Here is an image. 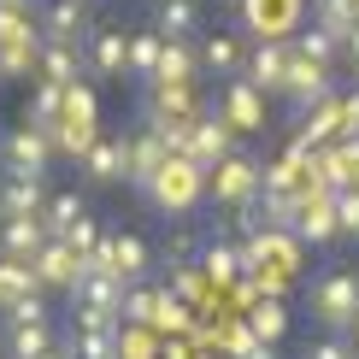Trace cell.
<instances>
[{"mask_svg": "<svg viewBox=\"0 0 359 359\" xmlns=\"http://www.w3.org/2000/svg\"><path fill=\"white\" fill-rule=\"evenodd\" d=\"M71 359H118L112 330H77V341H71Z\"/></svg>", "mask_w": 359, "mask_h": 359, "instance_id": "cell-29", "label": "cell"}, {"mask_svg": "<svg viewBox=\"0 0 359 359\" xmlns=\"http://www.w3.org/2000/svg\"><path fill=\"white\" fill-rule=\"evenodd\" d=\"M83 165H88V177H95V183H118V177H124V142L95 136V142L83 147Z\"/></svg>", "mask_w": 359, "mask_h": 359, "instance_id": "cell-19", "label": "cell"}, {"mask_svg": "<svg viewBox=\"0 0 359 359\" xmlns=\"http://www.w3.org/2000/svg\"><path fill=\"white\" fill-rule=\"evenodd\" d=\"M154 29L165 41H189L201 29V0H159L154 6Z\"/></svg>", "mask_w": 359, "mask_h": 359, "instance_id": "cell-17", "label": "cell"}, {"mask_svg": "<svg viewBox=\"0 0 359 359\" xmlns=\"http://www.w3.org/2000/svg\"><path fill=\"white\" fill-rule=\"evenodd\" d=\"M348 341H353V348H359V312H353V324H348Z\"/></svg>", "mask_w": 359, "mask_h": 359, "instance_id": "cell-36", "label": "cell"}, {"mask_svg": "<svg viewBox=\"0 0 359 359\" xmlns=\"http://www.w3.org/2000/svg\"><path fill=\"white\" fill-rule=\"evenodd\" d=\"M59 348V336H53V324L41 318V324H12L6 318V353L12 359H41V353H53Z\"/></svg>", "mask_w": 359, "mask_h": 359, "instance_id": "cell-18", "label": "cell"}, {"mask_svg": "<svg viewBox=\"0 0 359 359\" xmlns=\"http://www.w3.org/2000/svg\"><path fill=\"white\" fill-rule=\"evenodd\" d=\"M248 24L259 29V41H289L301 24V0H248Z\"/></svg>", "mask_w": 359, "mask_h": 359, "instance_id": "cell-10", "label": "cell"}, {"mask_svg": "<svg viewBox=\"0 0 359 359\" xmlns=\"http://www.w3.org/2000/svg\"><path fill=\"white\" fill-rule=\"evenodd\" d=\"M312 312H318V324L330 336H348L353 312H359V271L353 265H341V271H324L312 283Z\"/></svg>", "mask_w": 359, "mask_h": 359, "instance_id": "cell-1", "label": "cell"}, {"mask_svg": "<svg viewBox=\"0 0 359 359\" xmlns=\"http://www.w3.org/2000/svg\"><path fill=\"white\" fill-rule=\"evenodd\" d=\"M248 330H253V341H265V348H271V341H277L283 330H289V312L277 306V294H265V301L248 312Z\"/></svg>", "mask_w": 359, "mask_h": 359, "instance_id": "cell-24", "label": "cell"}, {"mask_svg": "<svg viewBox=\"0 0 359 359\" xmlns=\"http://www.w3.org/2000/svg\"><path fill=\"white\" fill-rule=\"evenodd\" d=\"M183 154L194 159V165H218V159L230 154V124H224V118H194Z\"/></svg>", "mask_w": 359, "mask_h": 359, "instance_id": "cell-14", "label": "cell"}, {"mask_svg": "<svg viewBox=\"0 0 359 359\" xmlns=\"http://www.w3.org/2000/svg\"><path fill=\"white\" fill-rule=\"evenodd\" d=\"M330 212H336V230L359 236V194H353V189H336V194H330Z\"/></svg>", "mask_w": 359, "mask_h": 359, "instance_id": "cell-31", "label": "cell"}, {"mask_svg": "<svg viewBox=\"0 0 359 359\" xmlns=\"http://www.w3.org/2000/svg\"><path fill=\"white\" fill-rule=\"evenodd\" d=\"M306 359H353V341L348 336H324V341H312Z\"/></svg>", "mask_w": 359, "mask_h": 359, "instance_id": "cell-33", "label": "cell"}, {"mask_svg": "<svg viewBox=\"0 0 359 359\" xmlns=\"http://www.w3.org/2000/svg\"><path fill=\"white\" fill-rule=\"evenodd\" d=\"M41 206H48V189H41V177L6 171V183H0V218H41Z\"/></svg>", "mask_w": 359, "mask_h": 359, "instance_id": "cell-11", "label": "cell"}, {"mask_svg": "<svg viewBox=\"0 0 359 359\" xmlns=\"http://www.w3.org/2000/svg\"><path fill=\"white\" fill-rule=\"evenodd\" d=\"M41 71H48V83L71 88V77H77V41H48V53H41Z\"/></svg>", "mask_w": 359, "mask_h": 359, "instance_id": "cell-28", "label": "cell"}, {"mask_svg": "<svg viewBox=\"0 0 359 359\" xmlns=\"http://www.w3.org/2000/svg\"><path fill=\"white\" fill-rule=\"evenodd\" d=\"M165 136L159 130H147V136H136V142H124V183H136V189H147L159 177V165H165Z\"/></svg>", "mask_w": 359, "mask_h": 359, "instance_id": "cell-9", "label": "cell"}, {"mask_svg": "<svg viewBox=\"0 0 359 359\" xmlns=\"http://www.w3.org/2000/svg\"><path fill=\"white\" fill-rule=\"evenodd\" d=\"M283 65H289V41H253V53L242 59L248 83L259 88V95H277L283 88Z\"/></svg>", "mask_w": 359, "mask_h": 359, "instance_id": "cell-12", "label": "cell"}, {"mask_svg": "<svg viewBox=\"0 0 359 359\" xmlns=\"http://www.w3.org/2000/svg\"><path fill=\"white\" fill-rule=\"evenodd\" d=\"M294 48H301L306 59H318V65H336V53H341L324 29H294Z\"/></svg>", "mask_w": 359, "mask_h": 359, "instance_id": "cell-30", "label": "cell"}, {"mask_svg": "<svg viewBox=\"0 0 359 359\" xmlns=\"http://www.w3.org/2000/svg\"><path fill=\"white\" fill-rule=\"evenodd\" d=\"M41 359H71V348H53V353H41Z\"/></svg>", "mask_w": 359, "mask_h": 359, "instance_id": "cell-37", "label": "cell"}, {"mask_svg": "<svg viewBox=\"0 0 359 359\" xmlns=\"http://www.w3.org/2000/svg\"><path fill=\"white\" fill-rule=\"evenodd\" d=\"M312 29H324L336 48H348V36L359 29V0H318L312 6Z\"/></svg>", "mask_w": 359, "mask_h": 359, "instance_id": "cell-16", "label": "cell"}, {"mask_svg": "<svg viewBox=\"0 0 359 359\" xmlns=\"http://www.w3.org/2000/svg\"><path fill=\"white\" fill-rule=\"evenodd\" d=\"M201 65L212 71V77H236V71H242V41L224 36V29H218V36H206L201 41Z\"/></svg>", "mask_w": 359, "mask_h": 359, "instance_id": "cell-21", "label": "cell"}, {"mask_svg": "<svg viewBox=\"0 0 359 359\" xmlns=\"http://www.w3.org/2000/svg\"><path fill=\"white\" fill-rule=\"evenodd\" d=\"M6 318L12 324H41V318H48V306H41V294H24V301L6 306Z\"/></svg>", "mask_w": 359, "mask_h": 359, "instance_id": "cell-32", "label": "cell"}, {"mask_svg": "<svg viewBox=\"0 0 359 359\" xmlns=\"http://www.w3.org/2000/svg\"><path fill=\"white\" fill-rule=\"evenodd\" d=\"M6 171H24V177H41L48 171V159H53V136L41 124H24V130H12L6 136Z\"/></svg>", "mask_w": 359, "mask_h": 359, "instance_id": "cell-8", "label": "cell"}, {"mask_svg": "<svg viewBox=\"0 0 359 359\" xmlns=\"http://www.w3.org/2000/svg\"><path fill=\"white\" fill-rule=\"evenodd\" d=\"M77 218H88L83 212V194H48V206H41V230H48V236H65Z\"/></svg>", "mask_w": 359, "mask_h": 359, "instance_id": "cell-25", "label": "cell"}, {"mask_svg": "<svg viewBox=\"0 0 359 359\" xmlns=\"http://www.w3.org/2000/svg\"><path fill=\"white\" fill-rule=\"evenodd\" d=\"M142 271H147V248L136 242V236H112V265H107V277L136 283Z\"/></svg>", "mask_w": 359, "mask_h": 359, "instance_id": "cell-23", "label": "cell"}, {"mask_svg": "<svg viewBox=\"0 0 359 359\" xmlns=\"http://www.w3.org/2000/svg\"><path fill=\"white\" fill-rule=\"evenodd\" d=\"M277 95H289L301 112H306V107H318V100L330 95V65L306 59V53L289 41V65H283V88H277Z\"/></svg>", "mask_w": 359, "mask_h": 359, "instance_id": "cell-2", "label": "cell"}, {"mask_svg": "<svg viewBox=\"0 0 359 359\" xmlns=\"http://www.w3.org/2000/svg\"><path fill=\"white\" fill-rule=\"evenodd\" d=\"M242 271H248V259L236 248H224V242H206L201 248V277L206 283H218V289H224V283H242Z\"/></svg>", "mask_w": 359, "mask_h": 359, "instance_id": "cell-20", "label": "cell"}, {"mask_svg": "<svg viewBox=\"0 0 359 359\" xmlns=\"http://www.w3.org/2000/svg\"><path fill=\"white\" fill-rule=\"evenodd\" d=\"M48 242V230H41V218H6L0 224V259H36V248Z\"/></svg>", "mask_w": 359, "mask_h": 359, "instance_id": "cell-15", "label": "cell"}, {"mask_svg": "<svg viewBox=\"0 0 359 359\" xmlns=\"http://www.w3.org/2000/svg\"><path fill=\"white\" fill-rule=\"evenodd\" d=\"M224 124H230V136H259L265 130V95L253 88L248 77H230V88H224Z\"/></svg>", "mask_w": 359, "mask_h": 359, "instance_id": "cell-5", "label": "cell"}, {"mask_svg": "<svg viewBox=\"0 0 359 359\" xmlns=\"http://www.w3.org/2000/svg\"><path fill=\"white\" fill-rule=\"evenodd\" d=\"M29 271L41 277V289H77L83 271H88V259H77L59 236H48V242L36 248V259H29Z\"/></svg>", "mask_w": 359, "mask_h": 359, "instance_id": "cell-6", "label": "cell"}, {"mask_svg": "<svg viewBox=\"0 0 359 359\" xmlns=\"http://www.w3.org/2000/svg\"><path fill=\"white\" fill-rule=\"evenodd\" d=\"M41 24H48V41H77V29H83V0H53V6L41 12Z\"/></svg>", "mask_w": 359, "mask_h": 359, "instance_id": "cell-26", "label": "cell"}, {"mask_svg": "<svg viewBox=\"0 0 359 359\" xmlns=\"http://www.w3.org/2000/svg\"><path fill=\"white\" fill-rule=\"evenodd\" d=\"M159 41H165V36H159ZM194 65H201V59L189 53V41H165V48H159L154 83H194Z\"/></svg>", "mask_w": 359, "mask_h": 359, "instance_id": "cell-22", "label": "cell"}, {"mask_svg": "<svg viewBox=\"0 0 359 359\" xmlns=\"http://www.w3.org/2000/svg\"><path fill=\"white\" fill-rule=\"evenodd\" d=\"M341 136H348V142H359V95H348V100H341Z\"/></svg>", "mask_w": 359, "mask_h": 359, "instance_id": "cell-34", "label": "cell"}, {"mask_svg": "<svg viewBox=\"0 0 359 359\" xmlns=\"http://www.w3.org/2000/svg\"><path fill=\"white\" fill-rule=\"evenodd\" d=\"M147 194H154L159 206H171V212H189L194 194H201V165H194L189 154H171L165 165H159V177L147 183Z\"/></svg>", "mask_w": 359, "mask_h": 359, "instance_id": "cell-3", "label": "cell"}, {"mask_svg": "<svg viewBox=\"0 0 359 359\" xmlns=\"http://www.w3.org/2000/svg\"><path fill=\"white\" fill-rule=\"evenodd\" d=\"M159 48H165V41H159V29H142V36H130V65H124V71H136V77L154 83V71H159Z\"/></svg>", "mask_w": 359, "mask_h": 359, "instance_id": "cell-27", "label": "cell"}, {"mask_svg": "<svg viewBox=\"0 0 359 359\" xmlns=\"http://www.w3.org/2000/svg\"><path fill=\"white\" fill-rule=\"evenodd\" d=\"M18 6H24V0H0V12H18Z\"/></svg>", "mask_w": 359, "mask_h": 359, "instance_id": "cell-38", "label": "cell"}, {"mask_svg": "<svg viewBox=\"0 0 359 359\" xmlns=\"http://www.w3.org/2000/svg\"><path fill=\"white\" fill-rule=\"evenodd\" d=\"M212 201L218 206H248V201H259V165L242 154H224L218 165H212Z\"/></svg>", "mask_w": 359, "mask_h": 359, "instance_id": "cell-4", "label": "cell"}, {"mask_svg": "<svg viewBox=\"0 0 359 359\" xmlns=\"http://www.w3.org/2000/svg\"><path fill=\"white\" fill-rule=\"evenodd\" d=\"M242 359H277L271 348H265V341H259V348H253V353H242Z\"/></svg>", "mask_w": 359, "mask_h": 359, "instance_id": "cell-35", "label": "cell"}, {"mask_svg": "<svg viewBox=\"0 0 359 359\" xmlns=\"http://www.w3.org/2000/svg\"><path fill=\"white\" fill-rule=\"evenodd\" d=\"M294 236H301V242H330V236H341L336 230V212H330V189H318V194H301V212H294Z\"/></svg>", "mask_w": 359, "mask_h": 359, "instance_id": "cell-13", "label": "cell"}, {"mask_svg": "<svg viewBox=\"0 0 359 359\" xmlns=\"http://www.w3.org/2000/svg\"><path fill=\"white\" fill-rule=\"evenodd\" d=\"M130 65V36L118 24H95L88 29V71H95L100 83H118Z\"/></svg>", "mask_w": 359, "mask_h": 359, "instance_id": "cell-7", "label": "cell"}]
</instances>
